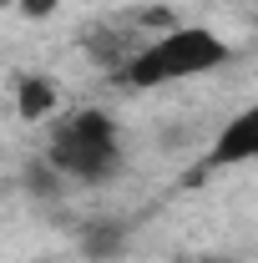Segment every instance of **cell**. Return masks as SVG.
Returning <instances> with one entry per match:
<instances>
[{
  "label": "cell",
  "instance_id": "1",
  "mask_svg": "<svg viewBox=\"0 0 258 263\" xmlns=\"http://www.w3.org/2000/svg\"><path fill=\"white\" fill-rule=\"evenodd\" d=\"M228 41L208 26H167V31L147 35L137 51L127 56V66L117 71V81H127L132 91H152L167 81H188V76H208L228 66Z\"/></svg>",
  "mask_w": 258,
  "mask_h": 263
},
{
  "label": "cell",
  "instance_id": "2",
  "mask_svg": "<svg viewBox=\"0 0 258 263\" xmlns=\"http://www.w3.org/2000/svg\"><path fill=\"white\" fill-rule=\"evenodd\" d=\"M46 162L56 167L66 182H106V177L122 172V132L97 106L71 111L66 122L51 127Z\"/></svg>",
  "mask_w": 258,
  "mask_h": 263
},
{
  "label": "cell",
  "instance_id": "3",
  "mask_svg": "<svg viewBox=\"0 0 258 263\" xmlns=\"http://www.w3.org/2000/svg\"><path fill=\"white\" fill-rule=\"evenodd\" d=\"M258 157V101L253 106H243L238 117H228L218 137H213V147H208V157H202V172H223V167H243Z\"/></svg>",
  "mask_w": 258,
  "mask_h": 263
},
{
  "label": "cell",
  "instance_id": "4",
  "mask_svg": "<svg viewBox=\"0 0 258 263\" xmlns=\"http://www.w3.org/2000/svg\"><path fill=\"white\" fill-rule=\"evenodd\" d=\"M56 101H61V91H56L51 76H26V81L15 86V111H21L26 122H46V117L56 111Z\"/></svg>",
  "mask_w": 258,
  "mask_h": 263
},
{
  "label": "cell",
  "instance_id": "5",
  "mask_svg": "<svg viewBox=\"0 0 258 263\" xmlns=\"http://www.w3.org/2000/svg\"><path fill=\"white\" fill-rule=\"evenodd\" d=\"M15 10H21L26 21H46V15L61 10V0H15Z\"/></svg>",
  "mask_w": 258,
  "mask_h": 263
},
{
  "label": "cell",
  "instance_id": "6",
  "mask_svg": "<svg viewBox=\"0 0 258 263\" xmlns=\"http://www.w3.org/2000/svg\"><path fill=\"white\" fill-rule=\"evenodd\" d=\"M0 5H10V0H0Z\"/></svg>",
  "mask_w": 258,
  "mask_h": 263
}]
</instances>
